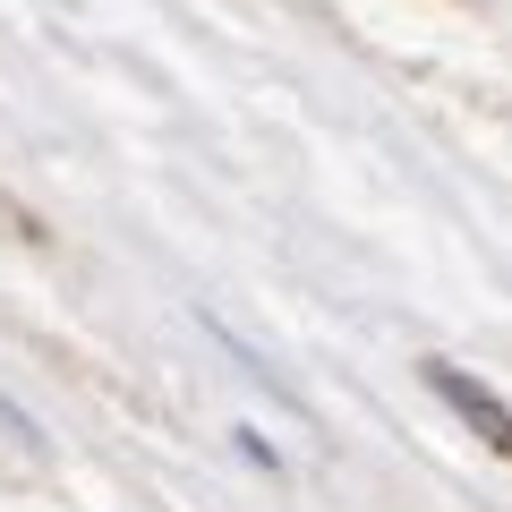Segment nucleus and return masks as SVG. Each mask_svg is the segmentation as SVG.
Returning a JSON list of instances; mask_svg holds the SVG:
<instances>
[{"label":"nucleus","instance_id":"obj_1","mask_svg":"<svg viewBox=\"0 0 512 512\" xmlns=\"http://www.w3.org/2000/svg\"><path fill=\"white\" fill-rule=\"evenodd\" d=\"M427 384H436L444 402L478 427V444H495V453L512 444V419H504V393H495V384H478L470 367H453V359H427Z\"/></svg>","mask_w":512,"mask_h":512},{"label":"nucleus","instance_id":"obj_2","mask_svg":"<svg viewBox=\"0 0 512 512\" xmlns=\"http://www.w3.org/2000/svg\"><path fill=\"white\" fill-rule=\"evenodd\" d=\"M0 444H9V461H26V470L52 453V444H43V427H26V419H18V402H0Z\"/></svg>","mask_w":512,"mask_h":512},{"label":"nucleus","instance_id":"obj_3","mask_svg":"<svg viewBox=\"0 0 512 512\" xmlns=\"http://www.w3.org/2000/svg\"><path fill=\"white\" fill-rule=\"evenodd\" d=\"M231 444H239V453H248V461H256V470H282V453H274V444H265V436H256V427H239V436H231Z\"/></svg>","mask_w":512,"mask_h":512}]
</instances>
